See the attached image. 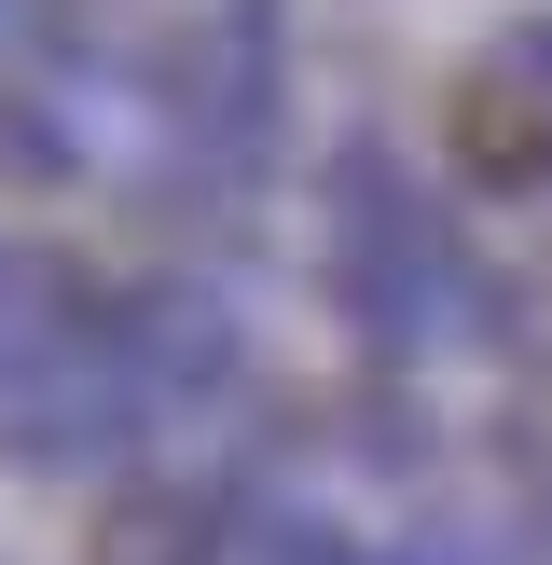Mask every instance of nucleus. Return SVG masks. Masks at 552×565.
Returning a JSON list of instances; mask_svg holds the SVG:
<instances>
[{"label":"nucleus","instance_id":"obj_1","mask_svg":"<svg viewBox=\"0 0 552 565\" xmlns=\"http://www.w3.org/2000/svg\"><path fill=\"white\" fill-rule=\"evenodd\" d=\"M138 441H152V386L125 359L110 276L0 235V456L70 483V469H138Z\"/></svg>","mask_w":552,"mask_h":565},{"label":"nucleus","instance_id":"obj_2","mask_svg":"<svg viewBox=\"0 0 552 565\" xmlns=\"http://www.w3.org/2000/svg\"><path fill=\"white\" fill-rule=\"evenodd\" d=\"M456 248L469 235L442 221V193L414 180L386 138H346V152L318 166V290H331V318L373 359L442 345V318H456Z\"/></svg>","mask_w":552,"mask_h":565},{"label":"nucleus","instance_id":"obj_3","mask_svg":"<svg viewBox=\"0 0 552 565\" xmlns=\"http://www.w3.org/2000/svg\"><path fill=\"white\" fill-rule=\"evenodd\" d=\"M456 180L484 207H552V0H524L456 70Z\"/></svg>","mask_w":552,"mask_h":565},{"label":"nucleus","instance_id":"obj_4","mask_svg":"<svg viewBox=\"0 0 552 565\" xmlns=\"http://www.w3.org/2000/svg\"><path fill=\"white\" fill-rule=\"evenodd\" d=\"M110 318H125L138 386H152V428L248 386V331H235V303H221L208 276H138V290H110Z\"/></svg>","mask_w":552,"mask_h":565},{"label":"nucleus","instance_id":"obj_5","mask_svg":"<svg viewBox=\"0 0 552 565\" xmlns=\"http://www.w3.org/2000/svg\"><path fill=\"white\" fill-rule=\"evenodd\" d=\"M0 55H14V0H0Z\"/></svg>","mask_w":552,"mask_h":565}]
</instances>
